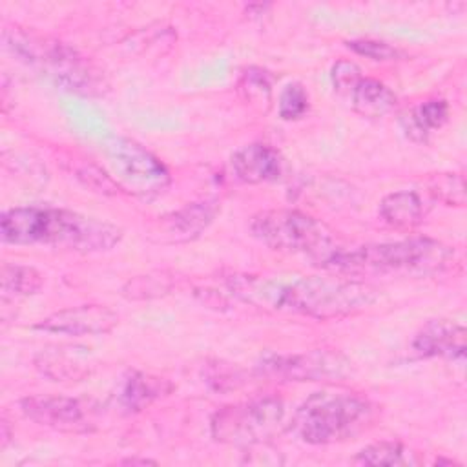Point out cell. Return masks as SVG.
Here are the masks:
<instances>
[{
  "label": "cell",
  "mask_w": 467,
  "mask_h": 467,
  "mask_svg": "<svg viewBox=\"0 0 467 467\" xmlns=\"http://www.w3.org/2000/svg\"><path fill=\"white\" fill-rule=\"evenodd\" d=\"M308 111V93L299 82H290L279 95V117L283 120H297Z\"/></svg>",
  "instance_id": "24"
},
{
  "label": "cell",
  "mask_w": 467,
  "mask_h": 467,
  "mask_svg": "<svg viewBox=\"0 0 467 467\" xmlns=\"http://www.w3.org/2000/svg\"><path fill=\"white\" fill-rule=\"evenodd\" d=\"M361 78V69L352 60H337L332 66V84L337 93L350 95Z\"/></svg>",
  "instance_id": "28"
},
{
  "label": "cell",
  "mask_w": 467,
  "mask_h": 467,
  "mask_svg": "<svg viewBox=\"0 0 467 467\" xmlns=\"http://www.w3.org/2000/svg\"><path fill=\"white\" fill-rule=\"evenodd\" d=\"M350 99L354 109L363 117H383L396 108L394 91L376 78H361Z\"/></svg>",
  "instance_id": "17"
},
{
  "label": "cell",
  "mask_w": 467,
  "mask_h": 467,
  "mask_svg": "<svg viewBox=\"0 0 467 467\" xmlns=\"http://www.w3.org/2000/svg\"><path fill=\"white\" fill-rule=\"evenodd\" d=\"M410 449L400 441H376L361 449L356 456L358 463L363 465H416L418 460Z\"/></svg>",
  "instance_id": "21"
},
{
  "label": "cell",
  "mask_w": 467,
  "mask_h": 467,
  "mask_svg": "<svg viewBox=\"0 0 467 467\" xmlns=\"http://www.w3.org/2000/svg\"><path fill=\"white\" fill-rule=\"evenodd\" d=\"M44 285L42 274L26 265L4 263L0 270V286L2 296L7 297H26L36 294Z\"/></svg>",
  "instance_id": "20"
},
{
  "label": "cell",
  "mask_w": 467,
  "mask_h": 467,
  "mask_svg": "<svg viewBox=\"0 0 467 467\" xmlns=\"http://www.w3.org/2000/svg\"><path fill=\"white\" fill-rule=\"evenodd\" d=\"M88 350L84 347L42 348L35 356V367L53 381H78L91 370Z\"/></svg>",
  "instance_id": "14"
},
{
  "label": "cell",
  "mask_w": 467,
  "mask_h": 467,
  "mask_svg": "<svg viewBox=\"0 0 467 467\" xmlns=\"http://www.w3.org/2000/svg\"><path fill=\"white\" fill-rule=\"evenodd\" d=\"M261 368L274 378L288 381H339L352 370L350 361L336 350L314 348L299 354H272Z\"/></svg>",
  "instance_id": "9"
},
{
  "label": "cell",
  "mask_w": 467,
  "mask_h": 467,
  "mask_svg": "<svg viewBox=\"0 0 467 467\" xmlns=\"http://www.w3.org/2000/svg\"><path fill=\"white\" fill-rule=\"evenodd\" d=\"M323 265L352 275H436L454 265V250L436 239L412 237L328 252Z\"/></svg>",
  "instance_id": "3"
},
{
  "label": "cell",
  "mask_w": 467,
  "mask_h": 467,
  "mask_svg": "<svg viewBox=\"0 0 467 467\" xmlns=\"http://www.w3.org/2000/svg\"><path fill=\"white\" fill-rule=\"evenodd\" d=\"M449 120V104L441 99H432L418 104L405 119V131L412 139L423 140L431 131L440 130Z\"/></svg>",
  "instance_id": "19"
},
{
  "label": "cell",
  "mask_w": 467,
  "mask_h": 467,
  "mask_svg": "<svg viewBox=\"0 0 467 467\" xmlns=\"http://www.w3.org/2000/svg\"><path fill=\"white\" fill-rule=\"evenodd\" d=\"M4 243L57 246L75 252H106L122 239V230L108 221L53 206H18L0 217Z\"/></svg>",
  "instance_id": "2"
},
{
  "label": "cell",
  "mask_w": 467,
  "mask_h": 467,
  "mask_svg": "<svg viewBox=\"0 0 467 467\" xmlns=\"http://www.w3.org/2000/svg\"><path fill=\"white\" fill-rule=\"evenodd\" d=\"M171 288V281L170 277H166L164 274H157V275H137L131 277L124 286H122V296L126 299H151V297H159L168 294Z\"/></svg>",
  "instance_id": "23"
},
{
  "label": "cell",
  "mask_w": 467,
  "mask_h": 467,
  "mask_svg": "<svg viewBox=\"0 0 467 467\" xmlns=\"http://www.w3.org/2000/svg\"><path fill=\"white\" fill-rule=\"evenodd\" d=\"M77 177L89 188L102 192V193H119L120 188L119 184L113 181L111 175H108L104 170H100L95 164H84L82 168L77 170Z\"/></svg>",
  "instance_id": "27"
},
{
  "label": "cell",
  "mask_w": 467,
  "mask_h": 467,
  "mask_svg": "<svg viewBox=\"0 0 467 467\" xmlns=\"http://www.w3.org/2000/svg\"><path fill=\"white\" fill-rule=\"evenodd\" d=\"M4 42L15 55L27 64L44 69L58 86L80 95H100L106 78L88 58L73 47L22 29H4Z\"/></svg>",
  "instance_id": "5"
},
{
  "label": "cell",
  "mask_w": 467,
  "mask_h": 467,
  "mask_svg": "<svg viewBox=\"0 0 467 467\" xmlns=\"http://www.w3.org/2000/svg\"><path fill=\"white\" fill-rule=\"evenodd\" d=\"M170 385L162 378L148 376L142 372H131L122 385L120 403L130 410H140L159 396L166 394Z\"/></svg>",
  "instance_id": "18"
},
{
  "label": "cell",
  "mask_w": 467,
  "mask_h": 467,
  "mask_svg": "<svg viewBox=\"0 0 467 467\" xmlns=\"http://www.w3.org/2000/svg\"><path fill=\"white\" fill-rule=\"evenodd\" d=\"M239 91L243 99L257 108L266 111L272 102V80L266 71L259 67H248L239 80Z\"/></svg>",
  "instance_id": "22"
},
{
  "label": "cell",
  "mask_w": 467,
  "mask_h": 467,
  "mask_svg": "<svg viewBox=\"0 0 467 467\" xmlns=\"http://www.w3.org/2000/svg\"><path fill=\"white\" fill-rule=\"evenodd\" d=\"M431 193L447 202V204H454V206H463L465 202V182L462 175L456 173H440L438 177L432 179L431 182Z\"/></svg>",
  "instance_id": "25"
},
{
  "label": "cell",
  "mask_w": 467,
  "mask_h": 467,
  "mask_svg": "<svg viewBox=\"0 0 467 467\" xmlns=\"http://www.w3.org/2000/svg\"><path fill=\"white\" fill-rule=\"evenodd\" d=\"M381 219L398 230H410L425 217V202L414 190H400L383 197L379 202Z\"/></svg>",
  "instance_id": "16"
},
{
  "label": "cell",
  "mask_w": 467,
  "mask_h": 467,
  "mask_svg": "<svg viewBox=\"0 0 467 467\" xmlns=\"http://www.w3.org/2000/svg\"><path fill=\"white\" fill-rule=\"evenodd\" d=\"M465 327L452 319L427 321L414 336L412 348L425 358L463 359L465 356Z\"/></svg>",
  "instance_id": "12"
},
{
  "label": "cell",
  "mask_w": 467,
  "mask_h": 467,
  "mask_svg": "<svg viewBox=\"0 0 467 467\" xmlns=\"http://www.w3.org/2000/svg\"><path fill=\"white\" fill-rule=\"evenodd\" d=\"M283 421V401L279 398L266 396L221 407L210 420V432L219 443L252 447L277 434Z\"/></svg>",
  "instance_id": "7"
},
{
  "label": "cell",
  "mask_w": 467,
  "mask_h": 467,
  "mask_svg": "<svg viewBox=\"0 0 467 467\" xmlns=\"http://www.w3.org/2000/svg\"><path fill=\"white\" fill-rule=\"evenodd\" d=\"M106 159L120 190L148 195L162 192L170 182L164 164L131 139L117 137L106 144Z\"/></svg>",
  "instance_id": "8"
},
{
  "label": "cell",
  "mask_w": 467,
  "mask_h": 467,
  "mask_svg": "<svg viewBox=\"0 0 467 467\" xmlns=\"http://www.w3.org/2000/svg\"><path fill=\"white\" fill-rule=\"evenodd\" d=\"M347 46L358 53V55H363L367 58H372V60H396L401 57L400 49H396L394 46L387 44V42H381V40H372V38H356V40H348Z\"/></svg>",
  "instance_id": "26"
},
{
  "label": "cell",
  "mask_w": 467,
  "mask_h": 467,
  "mask_svg": "<svg viewBox=\"0 0 467 467\" xmlns=\"http://www.w3.org/2000/svg\"><path fill=\"white\" fill-rule=\"evenodd\" d=\"M20 410L31 421L60 432H88L93 429L91 409L78 398L49 394L20 400Z\"/></svg>",
  "instance_id": "10"
},
{
  "label": "cell",
  "mask_w": 467,
  "mask_h": 467,
  "mask_svg": "<svg viewBox=\"0 0 467 467\" xmlns=\"http://www.w3.org/2000/svg\"><path fill=\"white\" fill-rule=\"evenodd\" d=\"M124 463H142V465H146V463H157V462H153V460H148V458H128V460H124Z\"/></svg>",
  "instance_id": "29"
},
{
  "label": "cell",
  "mask_w": 467,
  "mask_h": 467,
  "mask_svg": "<svg viewBox=\"0 0 467 467\" xmlns=\"http://www.w3.org/2000/svg\"><path fill=\"white\" fill-rule=\"evenodd\" d=\"M119 323V316L106 305H78L57 310L40 319L35 328L64 336H99L111 332Z\"/></svg>",
  "instance_id": "11"
},
{
  "label": "cell",
  "mask_w": 467,
  "mask_h": 467,
  "mask_svg": "<svg viewBox=\"0 0 467 467\" xmlns=\"http://www.w3.org/2000/svg\"><path fill=\"white\" fill-rule=\"evenodd\" d=\"M252 235L265 246L286 254L327 255L332 230L314 215L290 208L263 210L250 219Z\"/></svg>",
  "instance_id": "6"
},
{
  "label": "cell",
  "mask_w": 467,
  "mask_h": 467,
  "mask_svg": "<svg viewBox=\"0 0 467 467\" xmlns=\"http://www.w3.org/2000/svg\"><path fill=\"white\" fill-rule=\"evenodd\" d=\"M230 292L254 306L299 314L314 319H337L363 312L376 301V288L347 277L306 275L274 279L263 275L228 277Z\"/></svg>",
  "instance_id": "1"
},
{
  "label": "cell",
  "mask_w": 467,
  "mask_h": 467,
  "mask_svg": "<svg viewBox=\"0 0 467 467\" xmlns=\"http://www.w3.org/2000/svg\"><path fill=\"white\" fill-rule=\"evenodd\" d=\"M376 420V407L352 392H316L296 412L294 429L305 443L328 445L358 436Z\"/></svg>",
  "instance_id": "4"
},
{
  "label": "cell",
  "mask_w": 467,
  "mask_h": 467,
  "mask_svg": "<svg viewBox=\"0 0 467 467\" xmlns=\"http://www.w3.org/2000/svg\"><path fill=\"white\" fill-rule=\"evenodd\" d=\"M232 170L235 177L246 184H263L277 181L283 173V159L268 144L252 142L239 148L232 155Z\"/></svg>",
  "instance_id": "13"
},
{
  "label": "cell",
  "mask_w": 467,
  "mask_h": 467,
  "mask_svg": "<svg viewBox=\"0 0 467 467\" xmlns=\"http://www.w3.org/2000/svg\"><path fill=\"white\" fill-rule=\"evenodd\" d=\"M217 204L213 201H201L186 204L173 212L164 221V232L171 241H192L199 237L215 219Z\"/></svg>",
  "instance_id": "15"
}]
</instances>
